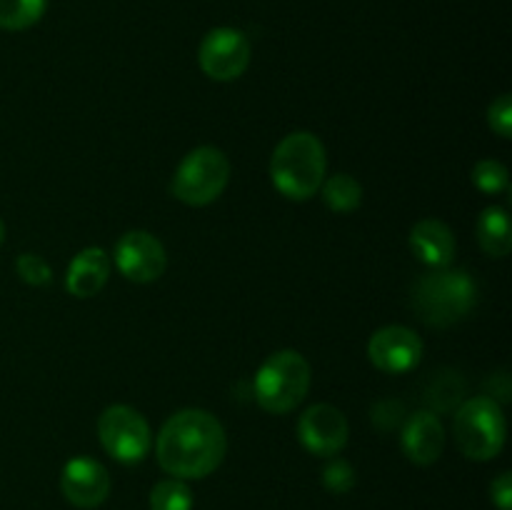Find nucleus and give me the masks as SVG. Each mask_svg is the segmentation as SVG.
<instances>
[{
    "label": "nucleus",
    "mask_w": 512,
    "mask_h": 510,
    "mask_svg": "<svg viewBox=\"0 0 512 510\" xmlns=\"http://www.w3.org/2000/svg\"><path fill=\"white\" fill-rule=\"evenodd\" d=\"M250 40L238 28H215L203 38L198 50V63L208 78L230 83L238 80L250 65Z\"/></svg>",
    "instance_id": "nucleus-8"
},
{
    "label": "nucleus",
    "mask_w": 512,
    "mask_h": 510,
    "mask_svg": "<svg viewBox=\"0 0 512 510\" xmlns=\"http://www.w3.org/2000/svg\"><path fill=\"white\" fill-rule=\"evenodd\" d=\"M465 395V380L460 378L453 370H443L438 373V378L430 380V388L425 393V403L430 405V413H450L453 408H458V403Z\"/></svg>",
    "instance_id": "nucleus-18"
},
{
    "label": "nucleus",
    "mask_w": 512,
    "mask_h": 510,
    "mask_svg": "<svg viewBox=\"0 0 512 510\" xmlns=\"http://www.w3.org/2000/svg\"><path fill=\"white\" fill-rule=\"evenodd\" d=\"M488 125L493 128L495 135L500 138H510L512 133V100L508 93L500 95L493 105L488 108Z\"/></svg>",
    "instance_id": "nucleus-24"
},
{
    "label": "nucleus",
    "mask_w": 512,
    "mask_h": 510,
    "mask_svg": "<svg viewBox=\"0 0 512 510\" xmlns=\"http://www.w3.org/2000/svg\"><path fill=\"white\" fill-rule=\"evenodd\" d=\"M310 390V365L298 350H278L258 368L253 380L255 400L273 415L298 408Z\"/></svg>",
    "instance_id": "nucleus-4"
},
{
    "label": "nucleus",
    "mask_w": 512,
    "mask_h": 510,
    "mask_svg": "<svg viewBox=\"0 0 512 510\" xmlns=\"http://www.w3.org/2000/svg\"><path fill=\"white\" fill-rule=\"evenodd\" d=\"M150 510H193V490L180 478L160 480L150 490Z\"/></svg>",
    "instance_id": "nucleus-20"
},
{
    "label": "nucleus",
    "mask_w": 512,
    "mask_h": 510,
    "mask_svg": "<svg viewBox=\"0 0 512 510\" xmlns=\"http://www.w3.org/2000/svg\"><path fill=\"white\" fill-rule=\"evenodd\" d=\"M3 240H5V223L0 220V245H3Z\"/></svg>",
    "instance_id": "nucleus-27"
},
{
    "label": "nucleus",
    "mask_w": 512,
    "mask_h": 510,
    "mask_svg": "<svg viewBox=\"0 0 512 510\" xmlns=\"http://www.w3.org/2000/svg\"><path fill=\"white\" fill-rule=\"evenodd\" d=\"M328 170V155L318 135L308 130L285 135L270 158V180L280 195L308 200L320 190Z\"/></svg>",
    "instance_id": "nucleus-2"
},
{
    "label": "nucleus",
    "mask_w": 512,
    "mask_h": 510,
    "mask_svg": "<svg viewBox=\"0 0 512 510\" xmlns=\"http://www.w3.org/2000/svg\"><path fill=\"white\" fill-rule=\"evenodd\" d=\"M490 498H493V503L498 505L500 510L512 508V475L510 473H500L498 478L490 483Z\"/></svg>",
    "instance_id": "nucleus-26"
},
{
    "label": "nucleus",
    "mask_w": 512,
    "mask_h": 510,
    "mask_svg": "<svg viewBox=\"0 0 512 510\" xmlns=\"http://www.w3.org/2000/svg\"><path fill=\"white\" fill-rule=\"evenodd\" d=\"M113 263L120 275L133 283H155L168 268L163 243L148 230H128L113 250Z\"/></svg>",
    "instance_id": "nucleus-9"
},
{
    "label": "nucleus",
    "mask_w": 512,
    "mask_h": 510,
    "mask_svg": "<svg viewBox=\"0 0 512 510\" xmlns=\"http://www.w3.org/2000/svg\"><path fill=\"white\" fill-rule=\"evenodd\" d=\"M110 268H113V260L98 245H90L83 248L68 265V273H65V290L75 298H93L108 283Z\"/></svg>",
    "instance_id": "nucleus-14"
},
{
    "label": "nucleus",
    "mask_w": 512,
    "mask_h": 510,
    "mask_svg": "<svg viewBox=\"0 0 512 510\" xmlns=\"http://www.w3.org/2000/svg\"><path fill=\"white\" fill-rule=\"evenodd\" d=\"M323 190V203L328 205L333 213H353L363 203V188L358 180L348 173H335L320 185Z\"/></svg>",
    "instance_id": "nucleus-17"
},
{
    "label": "nucleus",
    "mask_w": 512,
    "mask_h": 510,
    "mask_svg": "<svg viewBox=\"0 0 512 510\" xmlns=\"http://www.w3.org/2000/svg\"><path fill=\"white\" fill-rule=\"evenodd\" d=\"M410 248L430 270L448 268L455 258V233L443 220L425 218L410 230Z\"/></svg>",
    "instance_id": "nucleus-15"
},
{
    "label": "nucleus",
    "mask_w": 512,
    "mask_h": 510,
    "mask_svg": "<svg viewBox=\"0 0 512 510\" xmlns=\"http://www.w3.org/2000/svg\"><path fill=\"white\" fill-rule=\"evenodd\" d=\"M405 410L400 400H383L373 408V423L378 425L380 430H393L398 428L400 420H403Z\"/></svg>",
    "instance_id": "nucleus-25"
},
{
    "label": "nucleus",
    "mask_w": 512,
    "mask_h": 510,
    "mask_svg": "<svg viewBox=\"0 0 512 510\" xmlns=\"http://www.w3.org/2000/svg\"><path fill=\"white\" fill-rule=\"evenodd\" d=\"M470 178H473L475 188H478L480 193L488 195L503 193L510 185V173L500 160H478V163L473 165Z\"/></svg>",
    "instance_id": "nucleus-21"
},
{
    "label": "nucleus",
    "mask_w": 512,
    "mask_h": 510,
    "mask_svg": "<svg viewBox=\"0 0 512 510\" xmlns=\"http://www.w3.org/2000/svg\"><path fill=\"white\" fill-rule=\"evenodd\" d=\"M228 453V435L213 413L200 408L178 410L155 438V455L165 473L198 480L215 473Z\"/></svg>",
    "instance_id": "nucleus-1"
},
{
    "label": "nucleus",
    "mask_w": 512,
    "mask_h": 510,
    "mask_svg": "<svg viewBox=\"0 0 512 510\" xmlns=\"http://www.w3.org/2000/svg\"><path fill=\"white\" fill-rule=\"evenodd\" d=\"M323 485L328 493L345 495L355 488V468L348 460H330L323 470Z\"/></svg>",
    "instance_id": "nucleus-22"
},
{
    "label": "nucleus",
    "mask_w": 512,
    "mask_h": 510,
    "mask_svg": "<svg viewBox=\"0 0 512 510\" xmlns=\"http://www.w3.org/2000/svg\"><path fill=\"white\" fill-rule=\"evenodd\" d=\"M400 445L415 465H433L445 450V428L430 410H418L403 425Z\"/></svg>",
    "instance_id": "nucleus-13"
},
{
    "label": "nucleus",
    "mask_w": 512,
    "mask_h": 510,
    "mask_svg": "<svg viewBox=\"0 0 512 510\" xmlns=\"http://www.w3.org/2000/svg\"><path fill=\"white\" fill-rule=\"evenodd\" d=\"M98 438L118 463H140L150 453L153 433L143 415L130 405H110L98 418Z\"/></svg>",
    "instance_id": "nucleus-7"
},
{
    "label": "nucleus",
    "mask_w": 512,
    "mask_h": 510,
    "mask_svg": "<svg viewBox=\"0 0 512 510\" xmlns=\"http://www.w3.org/2000/svg\"><path fill=\"white\" fill-rule=\"evenodd\" d=\"M20 280L28 285H48L53 280V268L35 253H20L15 260Z\"/></svg>",
    "instance_id": "nucleus-23"
},
{
    "label": "nucleus",
    "mask_w": 512,
    "mask_h": 510,
    "mask_svg": "<svg viewBox=\"0 0 512 510\" xmlns=\"http://www.w3.org/2000/svg\"><path fill=\"white\" fill-rule=\"evenodd\" d=\"M230 180V160L228 155L213 145H200V148L190 150L183 160H180L178 170L173 175V190L175 198L193 208H203L218 200L223 190L228 188Z\"/></svg>",
    "instance_id": "nucleus-6"
},
{
    "label": "nucleus",
    "mask_w": 512,
    "mask_h": 510,
    "mask_svg": "<svg viewBox=\"0 0 512 510\" xmlns=\"http://www.w3.org/2000/svg\"><path fill=\"white\" fill-rule=\"evenodd\" d=\"M48 0H0V28L25 30L43 18Z\"/></svg>",
    "instance_id": "nucleus-19"
},
{
    "label": "nucleus",
    "mask_w": 512,
    "mask_h": 510,
    "mask_svg": "<svg viewBox=\"0 0 512 510\" xmlns=\"http://www.w3.org/2000/svg\"><path fill=\"white\" fill-rule=\"evenodd\" d=\"M453 430L460 453L470 460H493L508 438L503 408L488 395H475L458 405Z\"/></svg>",
    "instance_id": "nucleus-5"
},
{
    "label": "nucleus",
    "mask_w": 512,
    "mask_h": 510,
    "mask_svg": "<svg viewBox=\"0 0 512 510\" xmlns=\"http://www.w3.org/2000/svg\"><path fill=\"white\" fill-rule=\"evenodd\" d=\"M478 243L490 258H505L512 248L510 215L500 205H490L478 218Z\"/></svg>",
    "instance_id": "nucleus-16"
},
{
    "label": "nucleus",
    "mask_w": 512,
    "mask_h": 510,
    "mask_svg": "<svg viewBox=\"0 0 512 510\" xmlns=\"http://www.w3.org/2000/svg\"><path fill=\"white\" fill-rule=\"evenodd\" d=\"M478 300V285L465 270L433 268L423 273L413 285L410 303L425 325L450 328L460 323Z\"/></svg>",
    "instance_id": "nucleus-3"
},
{
    "label": "nucleus",
    "mask_w": 512,
    "mask_h": 510,
    "mask_svg": "<svg viewBox=\"0 0 512 510\" xmlns=\"http://www.w3.org/2000/svg\"><path fill=\"white\" fill-rule=\"evenodd\" d=\"M60 490L75 508H98L110 495V473L93 458H73L60 473Z\"/></svg>",
    "instance_id": "nucleus-12"
},
{
    "label": "nucleus",
    "mask_w": 512,
    "mask_h": 510,
    "mask_svg": "<svg viewBox=\"0 0 512 510\" xmlns=\"http://www.w3.org/2000/svg\"><path fill=\"white\" fill-rule=\"evenodd\" d=\"M350 425L343 410L335 405L318 403L310 405L298 420V438L308 453L320 458H333L348 445Z\"/></svg>",
    "instance_id": "nucleus-10"
},
{
    "label": "nucleus",
    "mask_w": 512,
    "mask_h": 510,
    "mask_svg": "<svg viewBox=\"0 0 512 510\" xmlns=\"http://www.w3.org/2000/svg\"><path fill=\"white\" fill-rule=\"evenodd\" d=\"M368 358L383 373H408L423 358V340L405 325H385L368 340Z\"/></svg>",
    "instance_id": "nucleus-11"
}]
</instances>
